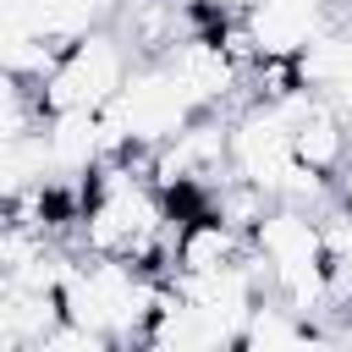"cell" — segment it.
<instances>
[{"label":"cell","instance_id":"8","mask_svg":"<svg viewBox=\"0 0 352 352\" xmlns=\"http://www.w3.org/2000/svg\"><path fill=\"white\" fill-rule=\"evenodd\" d=\"M336 198L352 204V143H346V154H341V165H336Z\"/></svg>","mask_w":352,"mask_h":352},{"label":"cell","instance_id":"1","mask_svg":"<svg viewBox=\"0 0 352 352\" xmlns=\"http://www.w3.org/2000/svg\"><path fill=\"white\" fill-rule=\"evenodd\" d=\"M198 110L182 99L176 77L165 72V60H132L116 99L99 110V132H104V154H121V148H154L165 143L170 132H182Z\"/></svg>","mask_w":352,"mask_h":352},{"label":"cell","instance_id":"6","mask_svg":"<svg viewBox=\"0 0 352 352\" xmlns=\"http://www.w3.org/2000/svg\"><path fill=\"white\" fill-rule=\"evenodd\" d=\"M38 121H44V110H38L33 82H28V77H16V72H0V143L28 138Z\"/></svg>","mask_w":352,"mask_h":352},{"label":"cell","instance_id":"3","mask_svg":"<svg viewBox=\"0 0 352 352\" xmlns=\"http://www.w3.org/2000/svg\"><path fill=\"white\" fill-rule=\"evenodd\" d=\"M154 60H165V72L176 77V88H182V99H187L192 110H220V104L242 88V66L214 44V33H192V38L170 44V50L154 55Z\"/></svg>","mask_w":352,"mask_h":352},{"label":"cell","instance_id":"5","mask_svg":"<svg viewBox=\"0 0 352 352\" xmlns=\"http://www.w3.org/2000/svg\"><path fill=\"white\" fill-rule=\"evenodd\" d=\"M275 204H292V209H308V214H324L336 204V176L330 170H314L302 160L286 165V176L275 182Z\"/></svg>","mask_w":352,"mask_h":352},{"label":"cell","instance_id":"7","mask_svg":"<svg viewBox=\"0 0 352 352\" xmlns=\"http://www.w3.org/2000/svg\"><path fill=\"white\" fill-rule=\"evenodd\" d=\"M319 231H324V258H352V204H330L319 214Z\"/></svg>","mask_w":352,"mask_h":352},{"label":"cell","instance_id":"2","mask_svg":"<svg viewBox=\"0 0 352 352\" xmlns=\"http://www.w3.org/2000/svg\"><path fill=\"white\" fill-rule=\"evenodd\" d=\"M126 66H132L126 38H121L110 22H99V28H88L82 38H72V44L55 55V66L33 82L38 110H44V116H55V110H104V104L116 99V88H121Z\"/></svg>","mask_w":352,"mask_h":352},{"label":"cell","instance_id":"4","mask_svg":"<svg viewBox=\"0 0 352 352\" xmlns=\"http://www.w3.org/2000/svg\"><path fill=\"white\" fill-rule=\"evenodd\" d=\"M346 143H352L346 116H341L330 99L308 94V99L297 104V116H292V154H297L302 165H314V170H330V176H336V165H341Z\"/></svg>","mask_w":352,"mask_h":352}]
</instances>
